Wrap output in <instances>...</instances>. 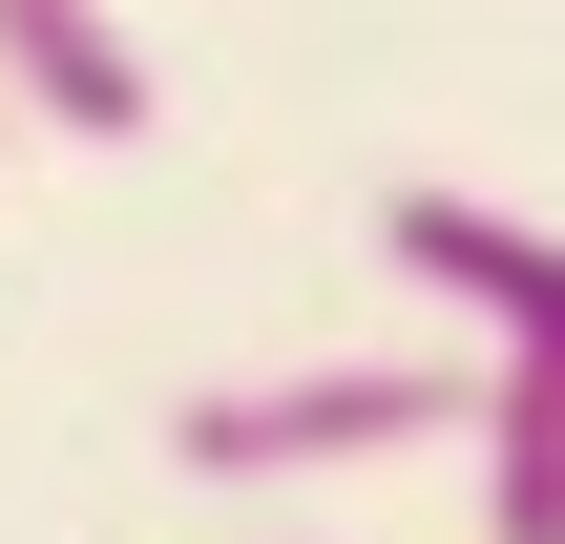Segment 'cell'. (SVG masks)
Wrapping results in <instances>:
<instances>
[{"label": "cell", "mask_w": 565, "mask_h": 544, "mask_svg": "<svg viewBox=\"0 0 565 544\" xmlns=\"http://www.w3.org/2000/svg\"><path fill=\"white\" fill-rule=\"evenodd\" d=\"M0 126H21V105H0Z\"/></svg>", "instance_id": "5b68a950"}, {"label": "cell", "mask_w": 565, "mask_h": 544, "mask_svg": "<svg viewBox=\"0 0 565 544\" xmlns=\"http://www.w3.org/2000/svg\"><path fill=\"white\" fill-rule=\"evenodd\" d=\"M482 544H565V356H482Z\"/></svg>", "instance_id": "277c9868"}, {"label": "cell", "mask_w": 565, "mask_h": 544, "mask_svg": "<svg viewBox=\"0 0 565 544\" xmlns=\"http://www.w3.org/2000/svg\"><path fill=\"white\" fill-rule=\"evenodd\" d=\"M398 440H482V377L461 356H294V377L168 398L189 482H335V461H398Z\"/></svg>", "instance_id": "6da1fadb"}, {"label": "cell", "mask_w": 565, "mask_h": 544, "mask_svg": "<svg viewBox=\"0 0 565 544\" xmlns=\"http://www.w3.org/2000/svg\"><path fill=\"white\" fill-rule=\"evenodd\" d=\"M377 273H419L440 314H482V356H565V231L503 210V189H398Z\"/></svg>", "instance_id": "7a4b0ae2"}, {"label": "cell", "mask_w": 565, "mask_h": 544, "mask_svg": "<svg viewBox=\"0 0 565 544\" xmlns=\"http://www.w3.org/2000/svg\"><path fill=\"white\" fill-rule=\"evenodd\" d=\"M0 105L63 126V147H126V126H147V42H126L105 0H0Z\"/></svg>", "instance_id": "3957f363"}]
</instances>
